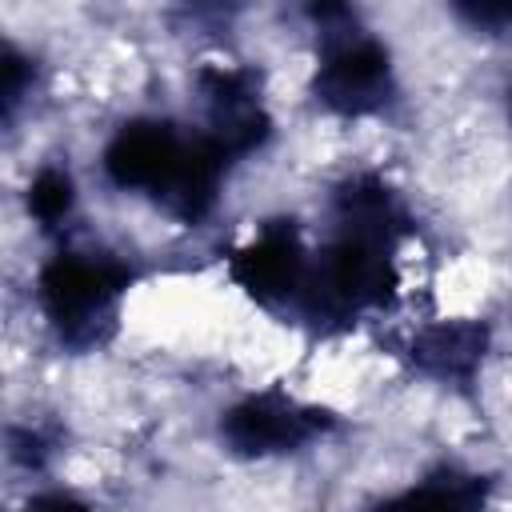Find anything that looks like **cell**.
I'll return each instance as SVG.
<instances>
[{
  "label": "cell",
  "instance_id": "obj_7",
  "mask_svg": "<svg viewBox=\"0 0 512 512\" xmlns=\"http://www.w3.org/2000/svg\"><path fill=\"white\" fill-rule=\"evenodd\" d=\"M200 100V128L232 160L256 156L272 140V112L264 100V80L244 64H204L192 76Z\"/></svg>",
  "mask_w": 512,
  "mask_h": 512
},
{
  "label": "cell",
  "instance_id": "obj_5",
  "mask_svg": "<svg viewBox=\"0 0 512 512\" xmlns=\"http://www.w3.org/2000/svg\"><path fill=\"white\" fill-rule=\"evenodd\" d=\"M340 412L328 404L300 400L284 388H260L220 412V448L236 460H280L300 456L340 432Z\"/></svg>",
  "mask_w": 512,
  "mask_h": 512
},
{
  "label": "cell",
  "instance_id": "obj_11",
  "mask_svg": "<svg viewBox=\"0 0 512 512\" xmlns=\"http://www.w3.org/2000/svg\"><path fill=\"white\" fill-rule=\"evenodd\" d=\"M32 92H36V60L24 48H16L12 40H4V48H0V116L8 128L16 124V116Z\"/></svg>",
  "mask_w": 512,
  "mask_h": 512
},
{
  "label": "cell",
  "instance_id": "obj_2",
  "mask_svg": "<svg viewBox=\"0 0 512 512\" xmlns=\"http://www.w3.org/2000/svg\"><path fill=\"white\" fill-rule=\"evenodd\" d=\"M100 168L116 192L140 196L176 224L196 228L216 212L232 160L196 124L132 116L108 136Z\"/></svg>",
  "mask_w": 512,
  "mask_h": 512
},
{
  "label": "cell",
  "instance_id": "obj_1",
  "mask_svg": "<svg viewBox=\"0 0 512 512\" xmlns=\"http://www.w3.org/2000/svg\"><path fill=\"white\" fill-rule=\"evenodd\" d=\"M416 232L408 200L380 172H348L328 200V236L312 248L300 324L344 332L392 308L400 288V244Z\"/></svg>",
  "mask_w": 512,
  "mask_h": 512
},
{
  "label": "cell",
  "instance_id": "obj_10",
  "mask_svg": "<svg viewBox=\"0 0 512 512\" xmlns=\"http://www.w3.org/2000/svg\"><path fill=\"white\" fill-rule=\"evenodd\" d=\"M76 200H80L76 180L60 160H44L24 188V208L40 232H64L68 220L76 216Z\"/></svg>",
  "mask_w": 512,
  "mask_h": 512
},
{
  "label": "cell",
  "instance_id": "obj_6",
  "mask_svg": "<svg viewBox=\"0 0 512 512\" xmlns=\"http://www.w3.org/2000/svg\"><path fill=\"white\" fill-rule=\"evenodd\" d=\"M228 276L256 308L272 312L284 324H300L312 276V248L300 220H264L240 248L228 252Z\"/></svg>",
  "mask_w": 512,
  "mask_h": 512
},
{
  "label": "cell",
  "instance_id": "obj_3",
  "mask_svg": "<svg viewBox=\"0 0 512 512\" xmlns=\"http://www.w3.org/2000/svg\"><path fill=\"white\" fill-rule=\"evenodd\" d=\"M144 264L112 248H56L36 272V308L52 340L88 356L116 340L128 292L140 284Z\"/></svg>",
  "mask_w": 512,
  "mask_h": 512
},
{
  "label": "cell",
  "instance_id": "obj_15",
  "mask_svg": "<svg viewBox=\"0 0 512 512\" xmlns=\"http://www.w3.org/2000/svg\"><path fill=\"white\" fill-rule=\"evenodd\" d=\"M508 124H512V84H508Z\"/></svg>",
  "mask_w": 512,
  "mask_h": 512
},
{
  "label": "cell",
  "instance_id": "obj_14",
  "mask_svg": "<svg viewBox=\"0 0 512 512\" xmlns=\"http://www.w3.org/2000/svg\"><path fill=\"white\" fill-rule=\"evenodd\" d=\"M20 512H96V508L72 488H44V492H32Z\"/></svg>",
  "mask_w": 512,
  "mask_h": 512
},
{
  "label": "cell",
  "instance_id": "obj_12",
  "mask_svg": "<svg viewBox=\"0 0 512 512\" xmlns=\"http://www.w3.org/2000/svg\"><path fill=\"white\" fill-rule=\"evenodd\" d=\"M56 452H60L56 428H48V424H12V428H8V456H12V464H20V468L44 472Z\"/></svg>",
  "mask_w": 512,
  "mask_h": 512
},
{
  "label": "cell",
  "instance_id": "obj_9",
  "mask_svg": "<svg viewBox=\"0 0 512 512\" xmlns=\"http://www.w3.org/2000/svg\"><path fill=\"white\" fill-rule=\"evenodd\" d=\"M496 492V476L444 460L428 468L420 480L404 484L392 496H380L364 512H488Z\"/></svg>",
  "mask_w": 512,
  "mask_h": 512
},
{
  "label": "cell",
  "instance_id": "obj_13",
  "mask_svg": "<svg viewBox=\"0 0 512 512\" xmlns=\"http://www.w3.org/2000/svg\"><path fill=\"white\" fill-rule=\"evenodd\" d=\"M452 16L480 36H504L512 32V0H460L452 4Z\"/></svg>",
  "mask_w": 512,
  "mask_h": 512
},
{
  "label": "cell",
  "instance_id": "obj_8",
  "mask_svg": "<svg viewBox=\"0 0 512 512\" xmlns=\"http://www.w3.org/2000/svg\"><path fill=\"white\" fill-rule=\"evenodd\" d=\"M492 352V324L476 316H444L432 324H420L400 344L404 364L460 396H468L484 372V360Z\"/></svg>",
  "mask_w": 512,
  "mask_h": 512
},
{
  "label": "cell",
  "instance_id": "obj_4",
  "mask_svg": "<svg viewBox=\"0 0 512 512\" xmlns=\"http://www.w3.org/2000/svg\"><path fill=\"white\" fill-rule=\"evenodd\" d=\"M304 16L316 32V64L308 80L312 104L340 120L388 116L400 104L392 48L348 4H308Z\"/></svg>",
  "mask_w": 512,
  "mask_h": 512
}]
</instances>
